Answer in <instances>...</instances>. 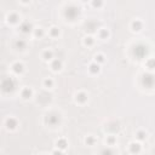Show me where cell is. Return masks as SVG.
I'll return each mask as SVG.
<instances>
[{"instance_id":"8fae6325","label":"cell","mask_w":155,"mask_h":155,"mask_svg":"<svg viewBox=\"0 0 155 155\" xmlns=\"http://www.w3.org/2000/svg\"><path fill=\"white\" fill-rule=\"evenodd\" d=\"M32 96V90L30 89H28V87H26L23 91H22V97L23 98H26V100H28Z\"/></svg>"},{"instance_id":"ffe728a7","label":"cell","mask_w":155,"mask_h":155,"mask_svg":"<svg viewBox=\"0 0 155 155\" xmlns=\"http://www.w3.org/2000/svg\"><path fill=\"white\" fill-rule=\"evenodd\" d=\"M92 5L95 7H101L102 6V0H92Z\"/></svg>"},{"instance_id":"4fadbf2b","label":"cell","mask_w":155,"mask_h":155,"mask_svg":"<svg viewBox=\"0 0 155 155\" xmlns=\"http://www.w3.org/2000/svg\"><path fill=\"white\" fill-rule=\"evenodd\" d=\"M140 150V145L138 143H132L131 144V151L132 153H138Z\"/></svg>"},{"instance_id":"ac0fdd59","label":"cell","mask_w":155,"mask_h":155,"mask_svg":"<svg viewBox=\"0 0 155 155\" xmlns=\"http://www.w3.org/2000/svg\"><path fill=\"white\" fill-rule=\"evenodd\" d=\"M52 56H53L52 51H45V52H44V58H45V59H51Z\"/></svg>"},{"instance_id":"d4e9b609","label":"cell","mask_w":155,"mask_h":155,"mask_svg":"<svg viewBox=\"0 0 155 155\" xmlns=\"http://www.w3.org/2000/svg\"><path fill=\"white\" fill-rule=\"evenodd\" d=\"M108 34H109V33L105 30V29H102V30H101V38H107Z\"/></svg>"},{"instance_id":"484cf974","label":"cell","mask_w":155,"mask_h":155,"mask_svg":"<svg viewBox=\"0 0 155 155\" xmlns=\"http://www.w3.org/2000/svg\"><path fill=\"white\" fill-rule=\"evenodd\" d=\"M93 142H95V139L92 137H87L86 138V144H93Z\"/></svg>"},{"instance_id":"83f0119b","label":"cell","mask_w":155,"mask_h":155,"mask_svg":"<svg viewBox=\"0 0 155 155\" xmlns=\"http://www.w3.org/2000/svg\"><path fill=\"white\" fill-rule=\"evenodd\" d=\"M43 34L44 33H43V30H41V29H38L37 32H35V35H37V37H41Z\"/></svg>"},{"instance_id":"ba28073f","label":"cell","mask_w":155,"mask_h":155,"mask_svg":"<svg viewBox=\"0 0 155 155\" xmlns=\"http://www.w3.org/2000/svg\"><path fill=\"white\" fill-rule=\"evenodd\" d=\"M76 101L78 102H80V103H84V102H86L87 101V95L86 93H79V95H76Z\"/></svg>"},{"instance_id":"cb8c5ba5","label":"cell","mask_w":155,"mask_h":155,"mask_svg":"<svg viewBox=\"0 0 155 155\" xmlns=\"http://www.w3.org/2000/svg\"><path fill=\"white\" fill-rule=\"evenodd\" d=\"M52 84H53V82H52L51 79H46V80H45V86H47V87H51Z\"/></svg>"},{"instance_id":"7402d4cb","label":"cell","mask_w":155,"mask_h":155,"mask_svg":"<svg viewBox=\"0 0 155 155\" xmlns=\"http://www.w3.org/2000/svg\"><path fill=\"white\" fill-rule=\"evenodd\" d=\"M58 34H59V30L57 29V28H52L51 29V35L52 37H57Z\"/></svg>"},{"instance_id":"5bb4252c","label":"cell","mask_w":155,"mask_h":155,"mask_svg":"<svg viewBox=\"0 0 155 155\" xmlns=\"http://www.w3.org/2000/svg\"><path fill=\"white\" fill-rule=\"evenodd\" d=\"M17 19H18V16L16 15V13H11V15L9 16V22H11V23H16Z\"/></svg>"},{"instance_id":"2e32d148","label":"cell","mask_w":155,"mask_h":155,"mask_svg":"<svg viewBox=\"0 0 155 155\" xmlns=\"http://www.w3.org/2000/svg\"><path fill=\"white\" fill-rule=\"evenodd\" d=\"M57 147L62 148V149H64V148L67 147V142H66V139H59L58 142H57Z\"/></svg>"},{"instance_id":"277c9868","label":"cell","mask_w":155,"mask_h":155,"mask_svg":"<svg viewBox=\"0 0 155 155\" xmlns=\"http://www.w3.org/2000/svg\"><path fill=\"white\" fill-rule=\"evenodd\" d=\"M147 52H148V50H147V47L144 45H137L135 47V51H133V53H135L136 57H138V58L144 57V56L147 55Z\"/></svg>"},{"instance_id":"4316f807","label":"cell","mask_w":155,"mask_h":155,"mask_svg":"<svg viewBox=\"0 0 155 155\" xmlns=\"http://www.w3.org/2000/svg\"><path fill=\"white\" fill-rule=\"evenodd\" d=\"M96 59H97L98 62H103V61H104V57H103L102 55H98L97 57H96Z\"/></svg>"},{"instance_id":"d6986e66","label":"cell","mask_w":155,"mask_h":155,"mask_svg":"<svg viewBox=\"0 0 155 155\" xmlns=\"http://www.w3.org/2000/svg\"><path fill=\"white\" fill-rule=\"evenodd\" d=\"M16 46L18 47V48H24L26 47V43L23 40H18L17 43H16Z\"/></svg>"},{"instance_id":"f1b7e54d","label":"cell","mask_w":155,"mask_h":155,"mask_svg":"<svg viewBox=\"0 0 155 155\" xmlns=\"http://www.w3.org/2000/svg\"><path fill=\"white\" fill-rule=\"evenodd\" d=\"M108 142H109V143H113V142H114V138H109Z\"/></svg>"},{"instance_id":"8992f818","label":"cell","mask_w":155,"mask_h":155,"mask_svg":"<svg viewBox=\"0 0 155 155\" xmlns=\"http://www.w3.org/2000/svg\"><path fill=\"white\" fill-rule=\"evenodd\" d=\"M12 68H13V72H15V73H22L23 72V64H22V63H15V64H13L12 66Z\"/></svg>"},{"instance_id":"9c48e42d","label":"cell","mask_w":155,"mask_h":155,"mask_svg":"<svg viewBox=\"0 0 155 155\" xmlns=\"http://www.w3.org/2000/svg\"><path fill=\"white\" fill-rule=\"evenodd\" d=\"M6 125H7L9 129H15L17 126V121L15 120V119L10 118V119H7V121H6Z\"/></svg>"},{"instance_id":"7c38bea8","label":"cell","mask_w":155,"mask_h":155,"mask_svg":"<svg viewBox=\"0 0 155 155\" xmlns=\"http://www.w3.org/2000/svg\"><path fill=\"white\" fill-rule=\"evenodd\" d=\"M61 67H62L61 61H59V59H55L53 63H52V68H53V70H59Z\"/></svg>"},{"instance_id":"5b68a950","label":"cell","mask_w":155,"mask_h":155,"mask_svg":"<svg viewBox=\"0 0 155 155\" xmlns=\"http://www.w3.org/2000/svg\"><path fill=\"white\" fill-rule=\"evenodd\" d=\"M47 124H50V125H56L58 121H59V116L58 115H55V114H51V115H48L46 118V120H45Z\"/></svg>"},{"instance_id":"30bf717a","label":"cell","mask_w":155,"mask_h":155,"mask_svg":"<svg viewBox=\"0 0 155 155\" xmlns=\"http://www.w3.org/2000/svg\"><path fill=\"white\" fill-rule=\"evenodd\" d=\"M132 29L133 30H137V32L142 29V23H140V21L136 19L135 22H132Z\"/></svg>"},{"instance_id":"3957f363","label":"cell","mask_w":155,"mask_h":155,"mask_svg":"<svg viewBox=\"0 0 155 155\" xmlns=\"http://www.w3.org/2000/svg\"><path fill=\"white\" fill-rule=\"evenodd\" d=\"M142 82H143V85L145 87H151L155 84V76L151 75V74H144L143 79H142Z\"/></svg>"},{"instance_id":"f546056e","label":"cell","mask_w":155,"mask_h":155,"mask_svg":"<svg viewBox=\"0 0 155 155\" xmlns=\"http://www.w3.org/2000/svg\"><path fill=\"white\" fill-rule=\"evenodd\" d=\"M23 3H28V1H30V0H22Z\"/></svg>"},{"instance_id":"e0dca14e","label":"cell","mask_w":155,"mask_h":155,"mask_svg":"<svg viewBox=\"0 0 155 155\" xmlns=\"http://www.w3.org/2000/svg\"><path fill=\"white\" fill-rule=\"evenodd\" d=\"M147 67L148 68H149V69H154L155 68V59H149V61H148L147 62Z\"/></svg>"},{"instance_id":"9a60e30c","label":"cell","mask_w":155,"mask_h":155,"mask_svg":"<svg viewBox=\"0 0 155 155\" xmlns=\"http://www.w3.org/2000/svg\"><path fill=\"white\" fill-rule=\"evenodd\" d=\"M98 70H100V66H98V64H95V63H93V64L90 66V72L91 73H97Z\"/></svg>"},{"instance_id":"52a82bcc","label":"cell","mask_w":155,"mask_h":155,"mask_svg":"<svg viewBox=\"0 0 155 155\" xmlns=\"http://www.w3.org/2000/svg\"><path fill=\"white\" fill-rule=\"evenodd\" d=\"M21 30H22L23 33H29L32 30V26L28 22H24V23L21 24Z\"/></svg>"},{"instance_id":"603a6c76","label":"cell","mask_w":155,"mask_h":155,"mask_svg":"<svg viewBox=\"0 0 155 155\" xmlns=\"http://www.w3.org/2000/svg\"><path fill=\"white\" fill-rule=\"evenodd\" d=\"M85 44H86V45H92V44H93V39L91 38V37L86 38V39H85Z\"/></svg>"},{"instance_id":"6da1fadb","label":"cell","mask_w":155,"mask_h":155,"mask_svg":"<svg viewBox=\"0 0 155 155\" xmlns=\"http://www.w3.org/2000/svg\"><path fill=\"white\" fill-rule=\"evenodd\" d=\"M79 7H76V6H69V7H67L66 10V17L70 21H73L78 17V15H79Z\"/></svg>"},{"instance_id":"7a4b0ae2","label":"cell","mask_w":155,"mask_h":155,"mask_svg":"<svg viewBox=\"0 0 155 155\" xmlns=\"http://www.w3.org/2000/svg\"><path fill=\"white\" fill-rule=\"evenodd\" d=\"M1 89H3L4 92H10V91H12L15 89V82H13V80L10 79V78H5L1 82Z\"/></svg>"},{"instance_id":"44dd1931","label":"cell","mask_w":155,"mask_h":155,"mask_svg":"<svg viewBox=\"0 0 155 155\" xmlns=\"http://www.w3.org/2000/svg\"><path fill=\"white\" fill-rule=\"evenodd\" d=\"M137 137H138V139H144L145 138V132H143V131H139L138 133H137Z\"/></svg>"}]
</instances>
